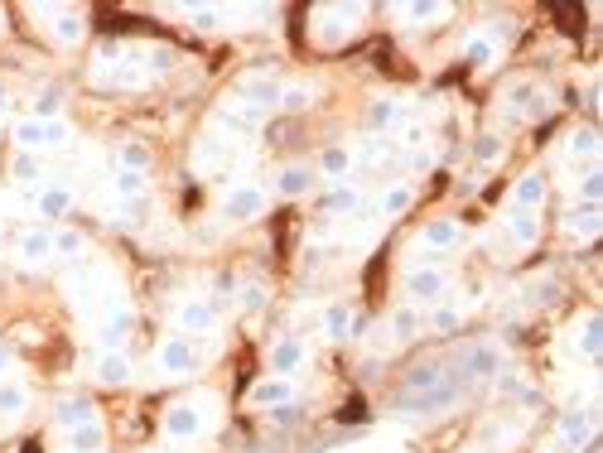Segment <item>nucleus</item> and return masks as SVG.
Masks as SVG:
<instances>
[{
  "mask_svg": "<svg viewBox=\"0 0 603 453\" xmlns=\"http://www.w3.org/2000/svg\"><path fill=\"white\" fill-rule=\"evenodd\" d=\"M155 367H160V376H189L193 367H198V347H193L189 333H174V338H165V343H160V352H155Z\"/></svg>",
  "mask_w": 603,
  "mask_h": 453,
  "instance_id": "9d476101",
  "label": "nucleus"
},
{
  "mask_svg": "<svg viewBox=\"0 0 603 453\" xmlns=\"http://www.w3.org/2000/svg\"><path fill=\"white\" fill-rule=\"evenodd\" d=\"M29 410V386L25 381H0V420H20Z\"/></svg>",
  "mask_w": 603,
  "mask_h": 453,
  "instance_id": "bb28decb",
  "label": "nucleus"
},
{
  "mask_svg": "<svg viewBox=\"0 0 603 453\" xmlns=\"http://www.w3.org/2000/svg\"><path fill=\"white\" fill-rule=\"evenodd\" d=\"M116 227H145V217H150V198H116Z\"/></svg>",
  "mask_w": 603,
  "mask_h": 453,
  "instance_id": "2f4dec72",
  "label": "nucleus"
},
{
  "mask_svg": "<svg viewBox=\"0 0 603 453\" xmlns=\"http://www.w3.org/2000/svg\"><path fill=\"white\" fill-rule=\"evenodd\" d=\"M391 160V145H386V140H367V145H362V164H386Z\"/></svg>",
  "mask_w": 603,
  "mask_h": 453,
  "instance_id": "3c124183",
  "label": "nucleus"
},
{
  "mask_svg": "<svg viewBox=\"0 0 603 453\" xmlns=\"http://www.w3.org/2000/svg\"><path fill=\"white\" fill-rule=\"evenodd\" d=\"M415 328H420L415 309H396V314H391V338H396V343H411Z\"/></svg>",
  "mask_w": 603,
  "mask_h": 453,
  "instance_id": "de8ad7c7",
  "label": "nucleus"
},
{
  "mask_svg": "<svg viewBox=\"0 0 603 453\" xmlns=\"http://www.w3.org/2000/svg\"><path fill=\"white\" fill-rule=\"evenodd\" d=\"M541 203H546V174H526V179H517V188H512V208L536 213Z\"/></svg>",
  "mask_w": 603,
  "mask_h": 453,
  "instance_id": "393cba45",
  "label": "nucleus"
},
{
  "mask_svg": "<svg viewBox=\"0 0 603 453\" xmlns=\"http://www.w3.org/2000/svg\"><path fill=\"white\" fill-rule=\"evenodd\" d=\"M565 232H570V237H579V241L599 237V208H584V203H579L575 213L565 217Z\"/></svg>",
  "mask_w": 603,
  "mask_h": 453,
  "instance_id": "72a5a7b5",
  "label": "nucleus"
},
{
  "mask_svg": "<svg viewBox=\"0 0 603 453\" xmlns=\"http://www.w3.org/2000/svg\"><path fill=\"white\" fill-rule=\"evenodd\" d=\"M58 111H63V87H44L34 97V121H58Z\"/></svg>",
  "mask_w": 603,
  "mask_h": 453,
  "instance_id": "ea45409f",
  "label": "nucleus"
},
{
  "mask_svg": "<svg viewBox=\"0 0 603 453\" xmlns=\"http://www.w3.org/2000/svg\"><path fill=\"white\" fill-rule=\"evenodd\" d=\"M575 193H579V203H584V208H599V198H603V169H584Z\"/></svg>",
  "mask_w": 603,
  "mask_h": 453,
  "instance_id": "58836bf2",
  "label": "nucleus"
},
{
  "mask_svg": "<svg viewBox=\"0 0 603 453\" xmlns=\"http://www.w3.org/2000/svg\"><path fill=\"white\" fill-rule=\"evenodd\" d=\"M111 193H116V198H145V174L116 169V174H111Z\"/></svg>",
  "mask_w": 603,
  "mask_h": 453,
  "instance_id": "4c0bfd02",
  "label": "nucleus"
},
{
  "mask_svg": "<svg viewBox=\"0 0 603 453\" xmlns=\"http://www.w3.org/2000/svg\"><path fill=\"white\" fill-rule=\"evenodd\" d=\"M497 367H502V347L497 343H473L454 357V372L464 381H488V376H497Z\"/></svg>",
  "mask_w": 603,
  "mask_h": 453,
  "instance_id": "1a4fd4ad",
  "label": "nucleus"
},
{
  "mask_svg": "<svg viewBox=\"0 0 603 453\" xmlns=\"http://www.w3.org/2000/svg\"><path fill=\"white\" fill-rule=\"evenodd\" d=\"M304 357H309V352H304L300 338H280V343L271 347V367H275V376H295V372L304 367Z\"/></svg>",
  "mask_w": 603,
  "mask_h": 453,
  "instance_id": "4be33fe9",
  "label": "nucleus"
},
{
  "mask_svg": "<svg viewBox=\"0 0 603 453\" xmlns=\"http://www.w3.org/2000/svg\"><path fill=\"white\" fill-rule=\"evenodd\" d=\"M464 391H468V381L454 372V362H420L406 376V386L396 396V410H406V415H439V410L459 405Z\"/></svg>",
  "mask_w": 603,
  "mask_h": 453,
  "instance_id": "f257e3e1",
  "label": "nucleus"
},
{
  "mask_svg": "<svg viewBox=\"0 0 603 453\" xmlns=\"http://www.w3.org/2000/svg\"><path fill=\"white\" fill-rule=\"evenodd\" d=\"M266 213V188L261 184H232L222 193V217L227 222H247V217Z\"/></svg>",
  "mask_w": 603,
  "mask_h": 453,
  "instance_id": "ddd939ff",
  "label": "nucleus"
},
{
  "mask_svg": "<svg viewBox=\"0 0 603 453\" xmlns=\"http://www.w3.org/2000/svg\"><path fill=\"white\" fill-rule=\"evenodd\" d=\"M87 420H97V405L87 396H68V400H58L54 405V425L68 434V429H78V425H87Z\"/></svg>",
  "mask_w": 603,
  "mask_h": 453,
  "instance_id": "412c9836",
  "label": "nucleus"
},
{
  "mask_svg": "<svg viewBox=\"0 0 603 453\" xmlns=\"http://www.w3.org/2000/svg\"><path fill=\"white\" fill-rule=\"evenodd\" d=\"M0 20H5V10H0Z\"/></svg>",
  "mask_w": 603,
  "mask_h": 453,
  "instance_id": "4d7b16f0",
  "label": "nucleus"
},
{
  "mask_svg": "<svg viewBox=\"0 0 603 453\" xmlns=\"http://www.w3.org/2000/svg\"><path fill=\"white\" fill-rule=\"evenodd\" d=\"M314 188V169L309 164H285L280 174H275V193H285V198H300Z\"/></svg>",
  "mask_w": 603,
  "mask_h": 453,
  "instance_id": "a878e982",
  "label": "nucleus"
},
{
  "mask_svg": "<svg viewBox=\"0 0 603 453\" xmlns=\"http://www.w3.org/2000/svg\"><path fill=\"white\" fill-rule=\"evenodd\" d=\"M401 116H406V111H401V102H391V97H386V102H372V107H367V131H386V126H396Z\"/></svg>",
  "mask_w": 603,
  "mask_h": 453,
  "instance_id": "c9c22d12",
  "label": "nucleus"
},
{
  "mask_svg": "<svg viewBox=\"0 0 603 453\" xmlns=\"http://www.w3.org/2000/svg\"><path fill=\"white\" fill-rule=\"evenodd\" d=\"M594 429H599V415L589 410V405H579V410H565L560 420H555V444L565 453H579L594 444Z\"/></svg>",
  "mask_w": 603,
  "mask_h": 453,
  "instance_id": "0eeeda50",
  "label": "nucleus"
},
{
  "mask_svg": "<svg viewBox=\"0 0 603 453\" xmlns=\"http://www.w3.org/2000/svg\"><path fill=\"white\" fill-rule=\"evenodd\" d=\"M493 58H497V39H493V34H473V39H468V63H473V68H488Z\"/></svg>",
  "mask_w": 603,
  "mask_h": 453,
  "instance_id": "a19ab883",
  "label": "nucleus"
},
{
  "mask_svg": "<svg viewBox=\"0 0 603 453\" xmlns=\"http://www.w3.org/2000/svg\"><path fill=\"white\" fill-rule=\"evenodd\" d=\"M131 338V309H116L107 319H97V347L102 352H121Z\"/></svg>",
  "mask_w": 603,
  "mask_h": 453,
  "instance_id": "aec40b11",
  "label": "nucleus"
},
{
  "mask_svg": "<svg viewBox=\"0 0 603 453\" xmlns=\"http://www.w3.org/2000/svg\"><path fill=\"white\" fill-rule=\"evenodd\" d=\"M357 203H362V193H357V184H333L329 193H324V213H333V217L357 213Z\"/></svg>",
  "mask_w": 603,
  "mask_h": 453,
  "instance_id": "c756f323",
  "label": "nucleus"
},
{
  "mask_svg": "<svg viewBox=\"0 0 603 453\" xmlns=\"http://www.w3.org/2000/svg\"><path fill=\"white\" fill-rule=\"evenodd\" d=\"M5 372H10V347L0 343V381H5Z\"/></svg>",
  "mask_w": 603,
  "mask_h": 453,
  "instance_id": "603ef678",
  "label": "nucleus"
},
{
  "mask_svg": "<svg viewBox=\"0 0 603 453\" xmlns=\"http://www.w3.org/2000/svg\"><path fill=\"white\" fill-rule=\"evenodd\" d=\"M280 87H285V82H275L271 73H247V78L237 82V97H242V107L266 116L271 107H280Z\"/></svg>",
  "mask_w": 603,
  "mask_h": 453,
  "instance_id": "dca6fc26",
  "label": "nucleus"
},
{
  "mask_svg": "<svg viewBox=\"0 0 603 453\" xmlns=\"http://www.w3.org/2000/svg\"><path fill=\"white\" fill-rule=\"evenodd\" d=\"M131 372H136V367H131L126 352H102L97 367H92V376H97L102 386H121V381H131Z\"/></svg>",
  "mask_w": 603,
  "mask_h": 453,
  "instance_id": "5701e85b",
  "label": "nucleus"
},
{
  "mask_svg": "<svg viewBox=\"0 0 603 453\" xmlns=\"http://www.w3.org/2000/svg\"><path fill=\"white\" fill-rule=\"evenodd\" d=\"M247 400L256 405V410H280V405H290V400H295V381H290V376H271V381L251 386Z\"/></svg>",
  "mask_w": 603,
  "mask_h": 453,
  "instance_id": "a211bd4d",
  "label": "nucleus"
},
{
  "mask_svg": "<svg viewBox=\"0 0 603 453\" xmlns=\"http://www.w3.org/2000/svg\"><path fill=\"white\" fill-rule=\"evenodd\" d=\"M406 208H411V184H391L382 193V203H377V213L382 217H401Z\"/></svg>",
  "mask_w": 603,
  "mask_h": 453,
  "instance_id": "e433bc0d",
  "label": "nucleus"
},
{
  "mask_svg": "<svg viewBox=\"0 0 603 453\" xmlns=\"http://www.w3.org/2000/svg\"><path fill=\"white\" fill-rule=\"evenodd\" d=\"M396 15L415 20V25H430V20H449V5H401Z\"/></svg>",
  "mask_w": 603,
  "mask_h": 453,
  "instance_id": "c03bdc74",
  "label": "nucleus"
},
{
  "mask_svg": "<svg viewBox=\"0 0 603 453\" xmlns=\"http://www.w3.org/2000/svg\"><path fill=\"white\" fill-rule=\"evenodd\" d=\"M102 444H107L102 420H87V425L68 429V453H102Z\"/></svg>",
  "mask_w": 603,
  "mask_h": 453,
  "instance_id": "cd10ccee",
  "label": "nucleus"
},
{
  "mask_svg": "<svg viewBox=\"0 0 603 453\" xmlns=\"http://www.w3.org/2000/svg\"><path fill=\"white\" fill-rule=\"evenodd\" d=\"M174 328L189 333V338L213 333V328H218V304H213V299H179V304H174Z\"/></svg>",
  "mask_w": 603,
  "mask_h": 453,
  "instance_id": "4468645a",
  "label": "nucleus"
},
{
  "mask_svg": "<svg viewBox=\"0 0 603 453\" xmlns=\"http://www.w3.org/2000/svg\"><path fill=\"white\" fill-rule=\"evenodd\" d=\"M34 20H44L49 25V39H54L58 49H73V44H83V15L78 10H63V5H34Z\"/></svg>",
  "mask_w": 603,
  "mask_h": 453,
  "instance_id": "6e6552de",
  "label": "nucleus"
},
{
  "mask_svg": "<svg viewBox=\"0 0 603 453\" xmlns=\"http://www.w3.org/2000/svg\"><path fill=\"white\" fill-rule=\"evenodd\" d=\"M314 102V87L309 82H290V87H280V107L285 111H304Z\"/></svg>",
  "mask_w": 603,
  "mask_h": 453,
  "instance_id": "37998d69",
  "label": "nucleus"
},
{
  "mask_svg": "<svg viewBox=\"0 0 603 453\" xmlns=\"http://www.w3.org/2000/svg\"><path fill=\"white\" fill-rule=\"evenodd\" d=\"M449 290V270L439 261H420V266H406V299L411 304H439Z\"/></svg>",
  "mask_w": 603,
  "mask_h": 453,
  "instance_id": "423d86ee",
  "label": "nucleus"
},
{
  "mask_svg": "<svg viewBox=\"0 0 603 453\" xmlns=\"http://www.w3.org/2000/svg\"><path fill=\"white\" fill-rule=\"evenodd\" d=\"M10 174H15V184H34V179L44 174V164H39V155L20 150V155H15V164H10Z\"/></svg>",
  "mask_w": 603,
  "mask_h": 453,
  "instance_id": "a18cd8bd",
  "label": "nucleus"
},
{
  "mask_svg": "<svg viewBox=\"0 0 603 453\" xmlns=\"http://www.w3.org/2000/svg\"><path fill=\"white\" fill-rule=\"evenodd\" d=\"M68 140H73V126L58 116V121H15V145L29 150V155H39V150H68Z\"/></svg>",
  "mask_w": 603,
  "mask_h": 453,
  "instance_id": "39448f33",
  "label": "nucleus"
},
{
  "mask_svg": "<svg viewBox=\"0 0 603 453\" xmlns=\"http://www.w3.org/2000/svg\"><path fill=\"white\" fill-rule=\"evenodd\" d=\"M459 323H464V309H459V304H444V299H439L435 314H430V328H435V333H454Z\"/></svg>",
  "mask_w": 603,
  "mask_h": 453,
  "instance_id": "79ce46f5",
  "label": "nucleus"
},
{
  "mask_svg": "<svg viewBox=\"0 0 603 453\" xmlns=\"http://www.w3.org/2000/svg\"><path fill=\"white\" fill-rule=\"evenodd\" d=\"M145 453H169V449H145Z\"/></svg>",
  "mask_w": 603,
  "mask_h": 453,
  "instance_id": "6e6d98bb",
  "label": "nucleus"
},
{
  "mask_svg": "<svg viewBox=\"0 0 603 453\" xmlns=\"http://www.w3.org/2000/svg\"><path fill=\"white\" fill-rule=\"evenodd\" d=\"M15 261L25 270H39L54 261V232L49 227H29V232H20L15 237Z\"/></svg>",
  "mask_w": 603,
  "mask_h": 453,
  "instance_id": "2eb2a0df",
  "label": "nucleus"
},
{
  "mask_svg": "<svg viewBox=\"0 0 603 453\" xmlns=\"http://www.w3.org/2000/svg\"><path fill=\"white\" fill-rule=\"evenodd\" d=\"M579 357H589V362H594V357H599V347H603V319L599 314H589V319L579 323Z\"/></svg>",
  "mask_w": 603,
  "mask_h": 453,
  "instance_id": "f704fd0d",
  "label": "nucleus"
},
{
  "mask_svg": "<svg viewBox=\"0 0 603 453\" xmlns=\"http://www.w3.org/2000/svg\"><path fill=\"white\" fill-rule=\"evenodd\" d=\"M150 54H140V49H131V44H102L97 49V58H92V82L97 87H145L150 82Z\"/></svg>",
  "mask_w": 603,
  "mask_h": 453,
  "instance_id": "f03ea898",
  "label": "nucleus"
},
{
  "mask_svg": "<svg viewBox=\"0 0 603 453\" xmlns=\"http://www.w3.org/2000/svg\"><path fill=\"white\" fill-rule=\"evenodd\" d=\"M348 169H353V150H343V145H329V150H324V174L343 179Z\"/></svg>",
  "mask_w": 603,
  "mask_h": 453,
  "instance_id": "49530a36",
  "label": "nucleus"
},
{
  "mask_svg": "<svg viewBox=\"0 0 603 453\" xmlns=\"http://www.w3.org/2000/svg\"><path fill=\"white\" fill-rule=\"evenodd\" d=\"M261 304H266V285H242V290H237V309L256 314Z\"/></svg>",
  "mask_w": 603,
  "mask_h": 453,
  "instance_id": "8fccbe9b",
  "label": "nucleus"
},
{
  "mask_svg": "<svg viewBox=\"0 0 603 453\" xmlns=\"http://www.w3.org/2000/svg\"><path fill=\"white\" fill-rule=\"evenodd\" d=\"M116 169H131V174H150V145H140V140H126V145L116 150Z\"/></svg>",
  "mask_w": 603,
  "mask_h": 453,
  "instance_id": "473e14b6",
  "label": "nucleus"
},
{
  "mask_svg": "<svg viewBox=\"0 0 603 453\" xmlns=\"http://www.w3.org/2000/svg\"><path fill=\"white\" fill-rule=\"evenodd\" d=\"M343 453H372V449H343Z\"/></svg>",
  "mask_w": 603,
  "mask_h": 453,
  "instance_id": "5fc2aeb1",
  "label": "nucleus"
},
{
  "mask_svg": "<svg viewBox=\"0 0 603 453\" xmlns=\"http://www.w3.org/2000/svg\"><path fill=\"white\" fill-rule=\"evenodd\" d=\"M473 160H478V164H497V160H502V140H497V135H478Z\"/></svg>",
  "mask_w": 603,
  "mask_h": 453,
  "instance_id": "09e8293b",
  "label": "nucleus"
},
{
  "mask_svg": "<svg viewBox=\"0 0 603 453\" xmlns=\"http://www.w3.org/2000/svg\"><path fill=\"white\" fill-rule=\"evenodd\" d=\"M309 20H314V44L338 49V44H348V39H353L357 20H362V10H357V5H319Z\"/></svg>",
  "mask_w": 603,
  "mask_h": 453,
  "instance_id": "20e7f679",
  "label": "nucleus"
},
{
  "mask_svg": "<svg viewBox=\"0 0 603 453\" xmlns=\"http://www.w3.org/2000/svg\"><path fill=\"white\" fill-rule=\"evenodd\" d=\"M502 102H507V111H512L517 121H541V116L550 111V92L546 87H536V82H512Z\"/></svg>",
  "mask_w": 603,
  "mask_h": 453,
  "instance_id": "f8f14e48",
  "label": "nucleus"
},
{
  "mask_svg": "<svg viewBox=\"0 0 603 453\" xmlns=\"http://www.w3.org/2000/svg\"><path fill=\"white\" fill-rule=\"evenodd\" d=\"M507 237L517 241V246H531V241L541 237V222H536V213H521V208H512V213H507Z\"/></svg>",
  "mask_w": 603,
  "mask_h": 453,
  "instance_id": "7c9ffc66",
  "label": "nucleus"
},
{
  "mask_svg": "<svg viewBox=\"0 0 603 453\" xmlns=\"http://www.w3.org/2000/svg\"><path fill=\"white\" fill-rule=\"evenodd\" d=\"M464 241V227L454 222V217H435V222H425V232H420V256H415L411 266H420V261H435L439 251H454Z\"/></svg>",
  "mask_w": 603,
  "mask_h": 453,
  "instance_id": "9b49d317",
  "label": "nucleus"
},
{
  "mask_svg": "<svg viewBox=\"0 0 603 453\" xmlns=\"http://www.w3.org/2000/svg\"><path fill=\"white\" fill-rule=\"evenodd\" d=\"M10 107V87H5V82H0V111Z\"/></svg>",
  "mask_w": 603,
  "mask_h": 453,
  "instance_id": "864d4df0",
  "label": "nucleus"
},
{
  "mask_svg": "<svg viewBox=\"0 0 603 453\" xmlns=\"http://www.w3.org/2000/svg\"><path fill=\"white\" fill-rule=\"evenodd\" d=\"M213 410H218V400L213 396L179 400V405H169L165 410V434L174 439V444H193V439H203V434L213 429Z\"/></svg>",
  "mask_w": 603,
  "mask_h": 453,
  "instance_id": "7ed1b4c3",
  "label": "nucleus"
},
{
  "mask_svg": "<svg viewBox=\"0 0 603 453\" xmlns=\"http://www.w3.org/2000/svg\"><path fill=\"white\" fill-rule=\"evenodd\" d=\"M570 169H599V131L594 126H579L570 135V155H565Z\"/></svg>",
  "mask_w": 603,
  "mask_h": 453,
  "instance_id": "6ab92c4d",
  "label": "nucleus"
},
{
  "mask_svg": "<svg viewBox=\"0 0 603 453\" xmlns=\"http://www.w3.org/2000/svg\"><path fill=\"white\" fill-rule=\"evenodd\" d=\"M324 338H333V343H343V338H353V328H357V319H353V309L343 304V299H333L329 309H324Z\"/></svg>",
  "mask_w": 603,
  "mask_h": 453,
  "instance_id": "b1692460",
  "label": "nucleus"
},
{
  "mask_svg": "<svg viewBox=\"0 0 603 453\" xmlns=\"http://www.w3.org/2000/svg\"><path fill=\"white\" fill-rule=\"evenodd\" d=\"M34 213L44 217V222H63V217L73 213V188L63 184V179H44L39 193H34Z\"/></svg>",
  "mask_w": 603,
  "mask_h": 453,
  "instance_id": "f3484780",
  "label": "nucleus"
},
{
  "mask_svg": "<svg viewBox=\"0 0 603 453\" xmlns=\"http://www.w3.org/2000/svg\"><path fill=\"white\" fill-rule=\"evenodd\" d=\"M83 256H87V237H83V232L58 227V232H54V261H63V266H68V261H83Z\"/></svg>",
  "mask_w": 603,
  "mask_h": 453,
  "instance_id": "c85d7f7f",
  "label": "nucleus"
}]
</instances>
